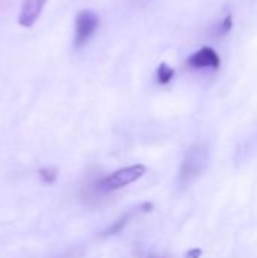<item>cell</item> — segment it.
I'll return each instance as SVG.
<instances>
[{
	"label": "cell",
	"mask_w": 257,
	"mask_h": 258,
	"mask_svg": "<svg viewBox=\"0 0 257 258\" xmlns=\"http://www.w3.org/2000/svg\"><path fill=\"white\" fill-rule=\"evenodd\" d=\"M208 160H209V153L206 150V147L203 145H195L192 147L180 166V172H179V183L182 186H188L192 181H195L208 168Z\"/></svg>",
	"instance_id": "6da1fadb"
},
{
	"label": "cell",
	"mask_w": 257,
	"mask_h": 258,
	"mask_svg": "<svg viewBox=\"0 0 257 258\" xmlns=\"http://www.w3.org/2000/svg\"><path fill=\"white\" fill-rule=\"evenodd\" d=\"M145 172H147V168L144 165H132V166L121 168V169L112 172L111 175L101 178L97 184V189L100 192L118 190L121 187H126V186L138 181Z\"/></svg>",
	"instance_id": "7a4b0ae2"
},
{
	"label": "cell",
	"mask_w": 257,
	"mask_h": 258,
	"mask_svg": "<svg viewBox=\"0 0 257 258\" xmlns=\"http://www.w3.org/2000/svg\"><path fill=\"white\" fill-rule=\"evenodd\" d=\"M98 24H100V18L94 11H80L77 14L74 20V39H73L74 50H79L89 42Z\"/></svg>",
	"instance_id": "3957f363"
},
{
	"label": "cell",
	"mask_w": 257,
	"mask_h": 258,
	"mask_svg": "<svg viewBox=\"0 0 257 258\" xmlns=\"http://www.w3.org/2000/svg\"><path fill=\"white\" fill-rule=\"evenodd\" d=\"M186 65L192 70H204V68L217 70L221 65V59L220 54L212 47H203L188 57Z\"/></svg>",
	"instance_id": "277c9868"
},
{
	"label": "cell",
	"mask_w": 257,
	"mask_h": 258,
	"mask_svg": "<svg viewBox=\"0 0 257 258\" xmlns=\"http://www.w3.org/2000/svg\"><path fill=\"white\" fill-rule=\"evenodd\" d=\"M47 0H26L21 9V15H20V24L21 26H32L38 15L41 14L44 5Z\"/></svg>",
	"instance_id": "5b68a950"
},
{
	"label": "cell",
	"mask_w": 257,
	"mask_h": 258,
	"mask_svg": "<svg viewBox=\"0 0 257 258\" xmlns=\"http://www.w3.org/2000/svg\"><path fill=\"white\" fill-rule=\"evenodd\" d=\"M174 70L171 67H168L167 63H161L159 68H158V73H156V79H158V83L161 85H168L173 77H174Z\"/></svg>",
	"instance_id": "8992f818"
},
{
	"label": "cell",
	"mask_w": 257,
	"mask_h": 258,
	"mask_svg": "<svg viewBox=\"0 0 257 258\" xmlns=\"http://www.w3.org/2000/svg\"><path fill=\"white\" fill-rule=\"evenodd\" d=\"M38 175L39 178L45 183V184H53L58 178V169L56 168H50V166H45V168H41L38 171Z\"/></svg>",
	"instance_id": "52a82bcc"
},
{
	"label": "cell",
	"mask_w": 257,
	"mask_h": 258,
	"mask_svg": "<svg viewBox=\"0 0 257 258\" xmlns=\"http://www.w3.org/2000/svg\"><path fill=\"white\" fill-rule=\"evenodd\" d=\"M132 215H133V212H130V213H127V215H124L123 218H120L112 227H109L101 236H112V234H115V233H118V231H121L124 227H126V224L130 221V218H132Z\"/></svg>",
	"instance_id": "ba28073f"
},
{
	"label": "cell",
	"mask_w": 257,
	"mask_h": 258,
	"mask_svg": "<svg viewBox=\"0 0 257 258\" xmlns=\"http://www.w3.org/2000/svg\"><path fill=\"white\" fill-rule=\"evenodd\" d=\"M232 26H233V20H232V15H227L223 21H221V24H220V33L221 35H226V33H229V30L232 29Z\"/></svg>",
	"instance_id": "9c48e42d"
},
{
	"label": "cell",
	"mask_w": 257,
	"mask_h": 258,
	"mask_svg": "<svg viewBox=\"0 0 257 258\" xmlns=\"http://www.w3.org/2000/svg\"><path fill=\"white\" fill-rule=\"evenodd\" d=\"M201 254H203V251L200 248H194L185 254V258H201Z\"/></svg>",
	"instance_id": "30bf717a"
}]
</instances>
